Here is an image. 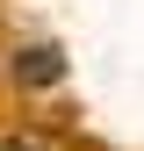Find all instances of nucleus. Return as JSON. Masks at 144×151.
<instances>
[{
    "instance_id": "nucleus-1",
    "label": "nucleus",
    "mask_w": 144,
    "mask_h": 151,
    "mask_svg": "<svg viewBox=\"0 0 144 151\" xmlns=\"http://www.w3.org/2000/svg\"><path fill=\"white\" fill-rule=\"evenodd\" d=\"M14 72H22V79H36V86H50V79H58V50H22V58H14Z\"/></svg>"
}]
</instances>
